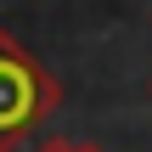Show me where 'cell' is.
Here are the masks:
<instances>
[{
  "label": "cell",
  "mask_w": 152,
  "mask_h": 152,
  "mask_svg": "<svg viewBox=\"0 0 152 152\" xmlns=\"http://www.w3.org/2000/svg\"><path fill=\"white\" fill-rule=\"evenodd\" d=\"M51 107H56V79L11 34H0V152H11Z\"/></svg>",
  "instance_id": "cell-1"
},
{
  "label": "cell",
  "mask_w": 152,
  "mask_h": 152,
  "mask_svg": "<svg viewBox=\"0 0 152 152\" xmlns=\"http://www.w3.org/2000/svg\"><path fill=\"white\" fill-rule=\"evenodd\" d=\"M34 152H85V147H73V141H45V147H34Z\"/></svg>",
  "instance_id": "cell-2"
},
{
  "label": "cell",
  "mask_w": 152,
  "mask_h": 152,
  "mask_svg": "<svg viewBox=\"0 0 152 152\" xmlns=\"http://www.w3.org/2000/svg\"><path fill=\"white\" fill-rule=\"evenodd\" d=\"M147 90H152V85H147Z\"/></svg>",
  "instance_id": "cell-3"
}]
</instances>
